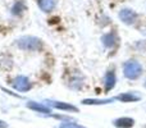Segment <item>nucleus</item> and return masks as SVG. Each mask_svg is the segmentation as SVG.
<instances>
[{
	"label": "nucleus",
	"mask_w": 146,
	"mask_h": 128,
	"mask_svg": "<svg viewBox=\"0 0 146 128\" xmlns=\"http://www.w3.org/2000/svg\"><path fill=\"white\" fill-rule=\"evenodd\" d=\"M117 99L123 101V103H129V101H137L140 97L133 95V94H121V95L117 96Z\"/></svg>",
	"instance_id": "9b49d317"
},
{
	"label": "nucleus",
	"mask_w": 146,
	"mask_h": 128,
	"mask_svg": "<svg viewBox=\"0 0 146 128\" xmlns=\"http://www.w3.org/2000/svg\"><path fill=\"white\" fill-rule=\"evenodd\" d=\"M25 9H26V4L22 1V0H18V1L15 3L14 5H13V8H12V13H13L14 15H19Z\"/></svg>",
	"instance_id": "f8f14e48"
},
{
	"label": "nucleus",
	"mask_w": 146,
	"mask_h": 128,
	"mask_svg": "<svg viewBox=\"0 0 146 128\" xmlns=\"http://www.w3.org/2000/svg\"><path fill=\"white\" fill-rule=\"evenodd\" d=\"M114 99H105V100H96V99H85L82 104L85 105H101V104H109L113 103Z\"/></svg>",
	"instance_id": "9d476101"
},
{
	"label": "nucleus",
	"mask_w": 146,
	"mask_h": 128,
	"mask_svg": "<svg viewBox=\"0 0 146 128\" xmlns=\"http://www.w3.org/2000/svg\"><path fill=\"white\" fill-rule=\"evenodd\" d=\"M60 128H85V127L78 126V124H74V123H63Z\"/></svg>",
	"instance_id": "4468645a"
},
{
	"label": "nucleus",
	"mask_w": 146,
	"mask_h": 128,
	"mask_svg": "<svg viewBox=\"0 0 146 128\" xmlns=\"http://www.w3.org/2000/svg\"><path fill=\"white\" fill-rule=\"evenodd\" d=\"M38 5H40L41 10L49 13L55 7V0H38Z\"/></svg>",
	"instance_id": "6e6552de"
},
{
	"label": "nucleus",
	"mask_w": 146,
	"mask_h": 128,
	"mask_svg": "<svg viewBox=\"0 0 146 128\" xmlns=\"http://www.w3.org/2000/svg\"><path fill=\"white\" fill-rule=\"evenodd\" d=\"M17 45L22 50L36 51L42 48V41L37 37H33V36H25V37H21L17 41Z\"/></svg>",
	"instance_id": "f257e3e1"
},
{
	"label": "nucleus",
	"mask_w": 146,
	"mask_h": 128,
	"mask_svg": "<svg viewBox=\"0 0 146 128\" xmlns=\"http://www.w3.org/2000/svg\"><path fill=\"white\" fill-rule=\"evenodd\" d=\"M141 72H142L141 64H140L139 62H136V60L127 62V63L124 64V67H123L124 76H126L127 78H129V80H136V78H139L140 74H141Z\"/></svg>",
	"instance_id": "f03ea898"
},
{
	"label": "nucleus",
	"mask_w": 146,
	"mask_h": 128,
	"mask_svg": "<svg viewBox=\"0 0 146 128\" xmlns=\"http://www.w3.org/2000/svg\"><path fill=\"white\" fill-rule=\"evenodd\" d=\"M133 124H135L133 119H132V118H127V117L115 119V121H114V126L118 127V128H131V127H133Z\"/></svg>",
	"instance_id": "423d86ee"
},
{
	"label": "nucleus",
	"mask_w": 146,
	"mask_h": 128,
	"mask_svg": "<svg viewBox=\"0 0 146 128\" xmlns=\"http://www.w3.org/2000/svg\"><path fill=\"white\" fill-rule=\"evenodd\" d=\"M27 106L30 109H32V110L37 111V113H45V114L50 113V108H49V106L42 105V104H40V103H33V101H30V103H27Z\"/></svg>",
	"instance_id": "0eeeda50"
},
{
	"label": "nucleus",
	"mask_w": 146,
	"mask_h": 128,
	"mask_svg": "<svg viewBox=\"0 0 146 128\" xmlns=\"http://www.w3.org/2000/svg\"><path fill=\"white\" fill-rule=\"evenodd\" d=\"M145 86H146V82H145Z\"/></svg>",
	"instance_id": "dca6fc26"
},
{
	"label": "nucleus",
	"mask_w": 146,
	"mask_h": 128,
	"mask_svg": "<svg viewBox=\"0 0 146 128\" xmlns=\"http://www.w3.org/2000/svg\"><path fill=\"white\" fill-rule=\"evenodd\" d=\"M119 18H121L122 22H124L126 25H132V23L136 21L137 14L131 9H122L119 12Z\"/></svg>",
	"instance_id": "20e7f679"
},
{
	"label": "nucleus",
	"mask_w": 146,
	"mask_h": 128,
	"mask_svg": "<svg viewBox=\"0 0 146 128\" xmlns=\"http://www.w3.org/2000/svg\"><path fill=\"white\" fill-rule=\"evenodd\" d=\"M13 87L17 91H19V92H26V91H28L32 87V85H31L30 80H28L27 77H25V76H18V77H15L14 81H13Z\"/></svg>",
	"instance_id": "7ed1b4c3"
},
{
	"label": "nucleus",
	"mask_w": 146,
	"mask_h": 128,
	"mask_svg": "<svg viewBox=\"0 0 146 128\" xmlns=\"http://www.w3.org/2000/svg\"><path fill=\"white\" fill-rule=\"evenodd\" d=\"M48 103L55 109H60V110H67V111H78V109L76 106L71 105V104L60 103V101H48Z\"/></svg>",
	"instance_id": "39448f33"
},
{
	"label": "nucleus",
	"mask_w": 146,
	"mask_h": 128,
	"mask_svg": "<svg viewBox=\"0 0 146 128\" xmlns=\"http://www.w3.org/2000/svg\"><path fill=\"white\" fill-rule=\"evenodd\" d=\"M103 42H104V45L108 46V48L113 46L114 42H115V36H114V33H106V35H104Z\"/></svg>",
	"instance_id": "ddd939ff"
},
{
	"label": "nucleus",
	"mask_w": 146,
	"mask_h": 128,
	"mask_svg": "<svg viewBox=\"0 0 146 128\" xmlns=\"http://www.w3.org/2000/svg\"><path fill=\"white\" fill-rule=\"evenodd\" d=\"M115 86V74L113 72H108L105 76V90L110 91Z\"/></svg>",
	"instance_id": "1a4fd4ad"
},
{
	"label": "nucleus",
	"mask_w": 146,
	"mask_h": 128,
	"mask_svg": "<svg viewBox=\"0 0 146 128\" xmlns=\"http://www.w3.org/2000/svg\"><path fill=\"white\" fill-rule=\"evenodd\" d=\"M7 127H8V124L5 123V122L0 121V128H7Z\"/></svg>",
	"instance_id": "2eb2a0df"
}]
</instances>
